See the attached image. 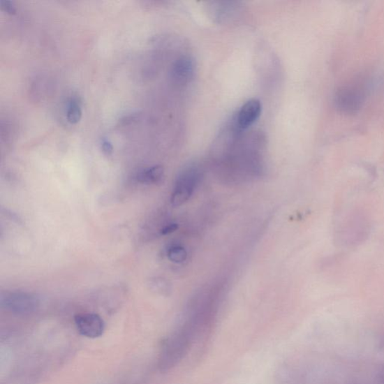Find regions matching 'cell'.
Returning <instances> with one entry per match:
<instances>
[{
  "label": "cell",
  "mask_w": 384,
  "mask_h": 384,
  "mask_svg": "<svg viewBox=\"0 0 384 384\" xmlns=\"http://www.w3.org/2000/svg\"><path fill=\"white\" fill-rule=\"evenodd\" d=\"M246 131L224 154L214 158L219 172L226 177H252L260 175L264 169L262 152L265 138L259 131Z\"/></svg>",
  "instance_id": "cell-1"
},
{
  "label": "cell",
  "mask_w": 384,
  "mask_h": 384,
  "mask_svg": "<svg viewBox=\"0 0 384 384\" xmlns=\"http://www.w3.org/2000/svg\"><path fill=\"white\" fill-rule=\"evenodd\" d=\"M202 177V169L198 163H190L179 174L170 202L174 207L187 202L198 185Z\"/></svg>",
  "instance_id": "cell-2"
},
{
  "label": "cell",
  "mask_w": 384,
  "mask_h": 384,
  "mask_svg": "<svg viewBox=\"0 0 384 384\" xmlns=\"http://www.w3.org/2000/svg\"><path fill=\"white\" fill-rule=\"evenodd\" d=\"M206 8L210 19L220 24L234 22L244 10L241 3L235 1L209 2Z\"/></svg>",
  "instance_id": "cell-3"
},
{
  "label": "cell",
  "mask_w": 384,
  "mask_h": 384,
  "mask_svg": "<svg viewBox=\"0 0 384 384\" xmlns=\"http://www.w3.org/2000/svg\"><path fill=\"white\" fill-rule=\"evenodd\" d=\"M1 305L19 315L29 314L38 306L37 298L26 293H10L1 297Z\"/></svg>",
  "instance_id": "cell-4"
},
{
  "label": "cell",
  "mask_w": 384,
  "mask_h": 384,
  "mask_svg": "<svg viewBox=\"0 0 384 384\" xmlns=\"http://www.w3.org/2000/svg\"><path fill=\"white\" fill-rule=\"evenodd\" d=\"M75 325L80 335L90 339L102 337L105 323L102 318L94 313H85L75 317Z\"/></svg>",
  "instance_id": "cell-5"
},
{
  "label": "cell",
  "mask_w": 384,
  "mask_h": 384,
  "mask_svg": "<svg viewBox=\"0 0 384 384\" xmlns=\"http://www.w3.org/2000/svg\"><path fill=\"white\" fill-rule=\"evenodd\" d=\"M363 103V94L361 90L346 87L338 91L335 98L337 108L346 114L357 112Z\"/></svg>",
  "instance_id": "cell-6"
},
{
  "label": "cell",
  "mask_w": 384,
  "mask_h": 384,
  "mask_svg": "<svg viewBox=\"0 0 384 384\" xmlns=\"http://www.w3.org/2000/svg\"><path fill=\"white\" fill-rule=\"evenodd\" d=\"M196 70L194 59L189 56L178 58L171 66L170 78L178 85L188 84L193 80Z\"/></svg>",
  "instance_id": "cell-7"
},
{
  "label": "cell",
  "mask_w": 384,
  "mask_h": 384,
  "mask_svg": "<svg viewBox=\"0 0 384 384\" xmlns=\"http://www.w3.org/2000/svg\"><path fill=\"white\" fill-rule=\"evenodd\" d=\"M261 113V103L257 98H251L235 113L237 123L241 129L247 131L257 122Z\"/></svg>",
  "instance_id": "cell-8"
},
{
  "label": "cell",
  "mask_w": 384,
  "mask_h": 384,
  "mask_svg": "<svg viewBox=\"0 0 384 384\" xmlns=\"http://www.w3.org/2000/svg\"><path fill=\"white\" fill-rule=\"evenodd\" d=\"M165 170L163 166L155 165L140 172L138 176L140 183L156 184L163 179Z\"/></svg>",
  "instance_id": "cell-9"
},
{
  "label": "cell",
  "mask_w": 384,
  "mask_h": 384,
  "mask_svg": "<svg viewBox=\"0 0 384 384\" xmlns=\"http://www.w3.org/2000/svg\"><path fill=\"white\" fill-rule=\"evenodd\" d=\"M67 119L70 124H76L82 117V105L75 98H72L68 101L67 112Z\"/></svg>",
  "instance_id": "cell-10"
},
{
  "label": "cell",
  "mask_w": 384,
  "mask_h": 384,
  "mask_svg": "<svg viewBox=\"0 0 384 384\" xmlns=\"http://www.w3.org/2000/svg\"><path fill=\"white\" fill-rule=\"evenodd\" d=\"M168 257L172 262L180 264L186 260L187 251L180 246H171L168 251Z\"/></svg>",
  "instance_id": "cell-11"
},
{
  "label": "cell",
  "mask_w": 384,
  "mask_h": 384,
  "mask_svg": "<svg viewBox=\"0 0 384 384\" xmlns=\"http://www.w3.org/2000/svg\"><path fill=\"white\" fill-rule=\"evenodd\" d=\"M151 286H153L154 288H156V290L161 293H166L170 290V286L168 285V281L163 279H158L154 280V282L152 283Z\"/></svg>",
  "instance_id": "cell-12"
},
{
  "label": "cell",
  "mask_w": 384,
  "mask_h": 384,
  "mask_svg": "<svg viewBox=\"0 0 384 384\" xmlns=\"http://www.w3.org/2000/svg\"><path fill=\"white\" fill-rule=\"evenodd\" d=\"M0 7H1L3 11L7 13L8 14H16V8L14 3L11 1H7V0L6 1V0H1V1H0Z\"/></svg>",
  "instance_id": "cell-13"
},
{
  "label": "cell",
  "mask_w": 384,
  "mask_h": 384,
  "mask_svg": "<svg viewBox=\"0 0 384 384\" xmlns=\"http://www.w3.org/2000/svg\"><path fill=\"white\" fill-rule=\"evenodd\" d=\"M101 147H102L103 153L106 156H110L113 154L114 147L109 140L106 138H103L101 140Z\"/></svg>",
  "instance_id": "cell-14"
},
{
  "label": "cell",
  "mask_w": 384,
  "mask_h": 384,
  "mask_svg": "<svg viewBox=\"0 0 384 384\" xmlns=\"http://www.w3.org/2000/svg\"><path fill=\"white\" fill-rule=\"evenodd\" d=\"M178 229V225L177 224H169L165 226L163 229L161 230V235H168L171 233H174Z\"/></svg>",
  "instance_id": "cell-15"
}]
</instances>
